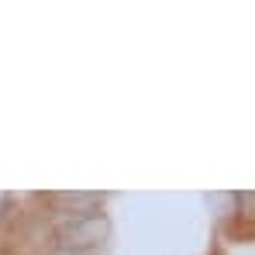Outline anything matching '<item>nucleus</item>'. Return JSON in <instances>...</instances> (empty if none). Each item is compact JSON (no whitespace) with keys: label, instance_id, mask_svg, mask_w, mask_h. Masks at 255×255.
<instances>
[{"label":"nucleus","instance_id":"f03ea898","mask_svg":"<svg viewBox=\"0 0 255 255\" xmlns=\"http://www.w3.org/2000/svg\"><path fill=\"white\" fill-rule=\"evenodd\" d=\"M52 255H93V252H80V249H59V252H52Z\"/></svg>","mask_w":255,"mask_h":255},{"label":"nucleus","instance_id":"f257e3e1","mask_svg":"<svg viewBox=\"0 0 255 255\" xmlns=\"http://www.w3.org/2000/svg\"><path fill=\"white\" fill-rule=\"evenodd\" d=\"M59 249H80V252H93V245H100L107 238V221L93 217V214H73L59 231Z\"/></svg>","mask_w":255,"mask_h":255}]
</instances>
